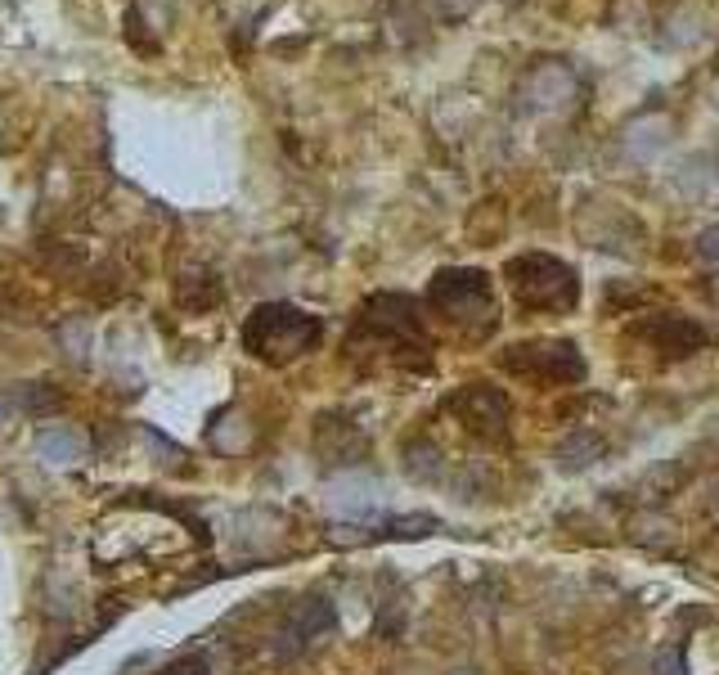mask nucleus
<instances>
[{
    "label": "nucleus",
    "mask_w": 719,
    "mask_h": 675,
    "mask_svg": "<svg viewBox=\"0 0 719 675\" xmlns=\"http://www.w3.org/2000/svg\"><path fill=\"white\" fill-rule=\"evenodd\" d=\"M378 496H383V492H378V482L373 477H343V482H337L333 486V509L337 513H347L351 522H360V518H369V513H378Z\"/></svg>",
    "instance_id": "nucleus-6"
},
{
    "label": "nucleus",
    "mask_w": 719,
    "mask_h": 675,
    "mask_svg": "<svg viewBox=\"0 0 719 675\" xmlns=\"http://www.w3.org/2000/svg\"><path fill=\"white\" fill-rule=\"evenodd\" d=\"M194 671H203V658H184V662H176L167 675H194Z\"/></svg>",
    "instance_id": "nucleus-9"
},
{
    "label": "nucleus",
    "mask_w": 719,
    "mask_h": 675,
    "mask_svg": "<svg viewBox=\"0 0 719 675\" xmlns=\"http://www.w3.org/2000/svg\"><path fill=\"white\" fill-rule=\"evenodd\" d=\"M19 405H23V415H46V410L59 405V392L46 388V383H32V388L19 392Z\"/></svg>",
    "instance_id": "nucleus-8"
},
{
    "label": "nucleus",
    "mask_w": 719,
    "mask_h": 675,
    "mask_svg": "<svg viewBox=\"0 0 719 675\" xmlns=\"http://www.w3.org/2000/svg\"><path fill=\"white\" fill-rule=\"evenodd\" d=\"M36 455H41L46 464L55 469H72V464H82L86 460V437L77 428H46L41 437H36Z\"/></svg>",
    "instance_id": "nucleus-7"
},
{
    "label": "nucleus",
    "mask_w": 719,
    "mask_h": 675,
    "mask_svg": "<svg viewBox=\"0 0 719 675\" xmlns=\"http://www.w3.org/2000/svg\"><path fill=\"white\" fill-rule=\"evenodd\" d=\"M324 630H333V608L324 604V599H307V604H297L288 626L275 635V658H292L297 649H307Z\"/></svg>",
    "instance_id": "nucleus-5"
},
{
    "label": "nucleus",
    "mask_w": 719,
    "mask_h": 675,
    "mask_svg": "<svg viewBox=\"0 0 719 675\" xmlns=\"http://www.w3.org/2000/svg\"><path fill=\"white\" fill-rule=\"evenodd\" d=\"M5 415H10V401H5V396H0V424H5Z\"/></svg>",
    "instance_id": "nucleus-10"
},
{
    "label": "nucleus",
    "mask_w": 719,
    "mask_h": 675,
    "mask_svg": "<svg viewBox=\"0 0 719 675\" xmlns=\"http://www.w3.org/2000/svg\"><path fill=\"white\" fill-rule=\"evenodd\" d=\"M504 365H508L513 374H544V379H553V383H572V379H580V374H585V365H580V356H576L572 343L513 347V352L504 356Z\"/></svg>",
    "instance_id": "nucleus-3"
},
{
    "label": "nucleus",
    "mask_w": 719,
    "mask_h": 675,
    "mask_svg": "<svg viewBox=\"0 0 719 675\" xmlns=\"http://www.w3.org/2000/svg\"><path fill=\"white\" fill-rule=\"evenodd\" d=\"M432 303L450 316V320H468V311L477 316H495V303H490V284L477 271H445L432 284Z\"/></svg>",
    "instance_id": "nucleus-2"
},
{
    "label": "nucleus",
    "mask_w": 719,
    "mask_h": 675,
    "mask_svg": "<svg viewBox=\"0 0 719 675\" xmlns=\"http://www.w3.org/2000/svg\"><path fill=\"white\" fill-rule=\"evenodd\" d=\"M320 338V316H307L297 307H256L252 320L243 324V347L266 360V365H284V360H297L301 352H311Z\"/></svg>",
    "instance_id": "nucleus-1"
},
{
    "label": "nucleus",
    "mask_w": 719,
    "mask_h": 675,
    "mask_svg": "<svg viewBox=\"0 0 719 675\" xmlns=\"http://www.w3.org/2000/svg\"><path fill=\"white\" fill-rule=\"evenodd\" d=\"M450 410H454V415H459L472 433H481V437H500V433H504V424H508V401H504L500 392L481 388V383L464 388L459 396L450 401Z\"/></svg>",
    "instance_id": "nucleus-4"
}]
</instances>
